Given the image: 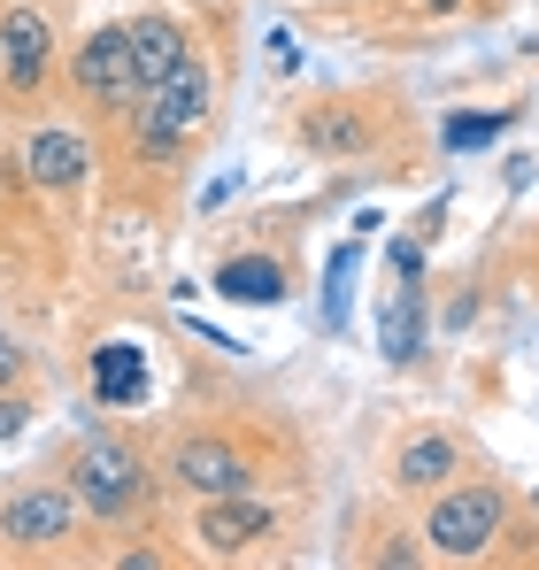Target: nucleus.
Segmentation results:
<instances>
[{
  "label": "nucleus",
  "mask_w": 539,
  "mask_h": 570,
  "mask_svg": "<svg viewBox=\"0 0 539 570\" xmlns=\"http://www.w3.org/2000/svg\"><path fill=\"white\" fill-rule=\"evenodd\" d=\"M301 55H293V31H270V70H293Z\"/></svg>",
  "instance_id": "20"
},
{
  "label": "nucleus",
  "mask_w": 539,
  "mask_h": 570,
  "mask_svg": "<svg viewBox=\"0 0 539 570\" xmlns=\"http://www.w3.org/2000/svg\"><path fill=\"white\" fill-rule=\"evenodd\" d=\"M47 70H55V31H47V16L23 8V0L0 8V86H8V94H39Z\"/></svg>",
  "instance_id": "8"
},
{
  "label": "nucleus",
  "mask_w": 539,
  "mask_h": 570,
  "mask_svg": "<svg viewBox=\"0 0 539 570\" xmlns=\"http://www.w3.org/2000/svg\"><path fill=\"white\" fill-rule=\"evenodd\" d=\"M124 39H131V70H139V94L170 86L185 62H193V39H185L178 16H131V23H124Z\"/></svg>",
  "instance_id": "11"
},
{
  "label": "nucleus",
  "mask_w": 539,
  "mask_h": 570,
  "mask_svg": "<svg viewBox=\"0 0 539 570\" xmlns=\"http://www.w3.org/2000/svg\"><path fill=\"white\" fill-rule=\"evenodd\" d=\"M216 293L239 301V308H277V301L293 293V278H285L277 255H232V263L216 271Z\"/></svg>",
  "instance_id": "12"
},
{
  "label": "nucleus",
  "mask_w": 539,
  "mask_h": 570,
  "mask_svg": "<svg viewBox=\"0 0 539 570\" xmlns=\"http://www.w3.org/2000/svg\"><path fill=\"white\" fill-rule=\"evenodd\" d=\"M92 385H100V401H139L147 393V363H139V347L131 340H108V347H92Z\"/></svg>",
  "instance_id": "14"
},
{
  "label": "nucleus",
  "mask_w": 539,
  "mask_h": 570,
  "mask_svg": "<svg viewBox=\"0 0 539 570\" xmlns=\"http://www.w3.org/2000/svg\"><path fill=\"white\" fill-rule=\"evenodd\" d=\"M378 332H385V355H393V363H416V347H424V285L416 278L393 293V308H385Z\"/></svg>",
  "instance_id": "15"
},
{
  "label": "nucleus",
  "mask_w": 539,
  "mask_h": 570,
  "mask_svg": "<svg viewBox=\"0 0 539 570\" xmlns=\"http://www.w3.org/2000/svg\"><path fill=\"white\" fill-rule=\"evenodd\" d=\"M70 485H78V501H86L92 524H131V517L147 509V493H155L147 455L124 448V440H108V432L78 440V455H70Z\"/></svg>",
  "instance_id": "2"
},
{
  "label": "nucleus",
  "mask_w": 539,
  "mask_h": 570,
  "mask_svg": "<svg viewBox=\"0 0 539 570\" xmlns=\"http://www.w3.org/2000/svg\"><path fill=\"white\" fill-rule=\"evenodd\" d=\"M92 170V147L86 131H70V124H39L31 139H23V178L31 193H78Z\"/></svg>",
  "instance_id": "10"
},
{
  "label": "nucleus",
  "mask_w": 539,
  "mask_h": 570,
  "mask_svg": "<svg viewBox=\"0 0 539 570\" xmlns=\"http://www.w3.org/2000/svg\"><path fill=\"white\" fill-rule=\"evenodd\" d=\"M208 108H216V78H208V62L193 55L170 86H155L139 108H124V116H131V147H139L147 163H178L185 147H193V131L208 124Z\"/></svg>",
  "instance_id": "1"
},
{
  "label": "nucleus",
  "mask_w": 539,
  "mask_h": 570,
  "mask_svg": "<svg viewBox=\"0 0 539 570\" xmlns=\"http://www.w3.org/2000/svg\"><path fill=\"white\" fill-rule=\"evenodd\" d=\"M70 86L92 100V108H139V70H131V39H124V23H108V31H92L70 47Z\"/></svg>",
  "instance_id": "5"
},
{
  "label": "nucleus",
  "mask_w": 539,
  "mask_h": 570,
  "mask_svg": "<svg viewBox=\"0 0 539 570\" xmlns=\"http://www.w3.org/2000/svg\"><path fill=\"white\" fill-rule=\"evenodd\" d=\"M293 131H301V147H308V155L355 163V155H370V147H378L385 116H378L370 100H324V108H308V116H301Z\"/></svg>",
  "instance_id": "9"
},
{
  "label": "nucleus",
  "mask_w": 539,
  "mask_h": 570,
  "mask_svg": "<svg viewBox=\"0 0 539 570\" xmlns=\"http://www.w3.org/2000/svg\"><path fill=\"white\" fill-rule=\"evenodd\" d=\"M31 416H39V409L23 401V385H8V393H0V440H16V432H23Z\"/></svg>",
  "instance_id": "19"
},
{
  "label": "nucleus",
  "mask_w": 539,
  "mask_h": 570,
  "mask_svg": "<svg viewBox=\"0 0 539 570\" xmlns=\"http://www.w3.org/2000/svg\"><path fill=\"white\" fill-rule=\"evenodd\" d=\"M78 517H86L78 485L39 478V485H23V493L0 501V548H16V556H47V548H62V540L78 532Z\"/></svg>",
  "instance_id": "4"
},
{
  "label": "nucleus",
  "mask_w": 539,
  "mask_h": 570,
  "mask_svg": "<svg viewBox=\"0 0 539 570\" xmlns=\"http://www.w3.org/2000/svg\"><path fill=\"white\" fill-rule=\"evenodd\" d=\"M501 131H509V108H493V116H454L448 147H486V139H501Z\"/></svg>",
  "instance_id": "17"
},
{
  "label": "nucleus",
  "mask_w": 539,
  "mask_h": 570,
  "mask_svg": "<svg viewBox=\"0 0 539 570\" xmlns=\"http://www.w3.org/2000/svg\"><path fill=\"white\" fill-rule=\"evenodd\" d=\"M355 239H347V247H340V255H332V271H324V324H332V332H340V324H347V278H355Z\"/></svg>",
  "instance_id": "16"
},
{
  "label": "nucleus",
  "mask_w": 539,
  "mask_h": 570,
  "mask_svg": "<svg viewBox=\"0 0 539 570\" xmlns=\"http://www.w3.org/2000/svg\"><path fill=\"white\" fill-rule=\"evenodd\" d=\"M170 485L193 493V501L255 493V463H247V448H232V440H216V432H193V440L170 448Z\"/></svg>",
  "instance_id": "6"
},
{
  "label": "nucleus",
  "mask_w": 539,
  "mask_h": 570,
  "mask_svg": "<svg viewBox=\"0 0 539 570\" xmlns=\"http://www.w3.org/2000/svg\"><path fill=\"white\" fill-rule=\"evenodd\" d=\"M23 371H31V355H23V340L0 324V393H8V385H23Z\"/></svg>",
  "instance_id": "18"
},
{
  "label": "nucleus",
  "mask_w": 539,
  "mask_h": 570,
  "mask_svg": "<svg viewBox=\"0 0 539 570\" xmlns=\"http://www.w3.org/2000/svg\"><path fill=\"white\" fill-rule=\"evenodd\" d=\"M462 471V448H454L448 432H416L401 455H393V485L401 493H440V478Z\"/></svg>",
  "instance_id": "13"
},
{
  "label": "nucleus",
  "mask_w": 539,
  "mask_h": 570,
  "mask_svg": "<svg viewBox=\"0 0 539 570\" xmlns=\"http://www.w3.org/2000/svg\"><path fill=\"white\" fill-rule=\"evenodd\" d=\"M270 532H277V517H270V501H255V493L200 501V517H193V540H200L216 563H239V556H255Z\"/></svg>",
  "instance_id": "7"
},
{
  "label": "nucleus",
  "mask_w": 539,
  "mask_h": 570,
  "mask_svg": "<svg viewBox=\"0 0 539 570\" xmlns=\"http://www.w3.org/2000/svg\"><path fill=\"white\" fill-rule=\"evenodd\" d=\"M501 532H509V493H501V485H440V493H432V517H424L432 556L478 563V556L501 548Z\"/></svg>",
  "instance_id": "3"
},
{
  "label": "nucleus",
  "mask_w": 539,
  "mask_h": 570,
  "mask_svg": "<svg viewBox=\"0 0 539 570\" xmlns=\"http://www.w3.org/2000/svg\"><path fill=\"white\" fill-rule=\"evenodd\" d=\"M416 8H424V16H462L470 0H416Z\"/></svg>",
  "instance_id": "21"
}]
</instances>
